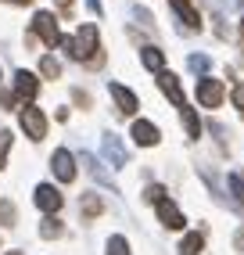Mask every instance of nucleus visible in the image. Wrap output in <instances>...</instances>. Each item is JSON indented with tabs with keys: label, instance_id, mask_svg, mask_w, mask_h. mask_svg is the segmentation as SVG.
<instances>
[{
	"label": "nucleus",
	"instance_id": "obj_17",
	"mask_svg": "<svg viewBox=\"0 0 244 255\" xmlns=\"http://www.w3.org/2000/svg\"><path fill=\"white\" fill-rule=\"evenodd\" d=\"M101 212H104V201H101L97 194H86V198H83V216L94 219V216H101Z\"/></svg>",
	"mask_w": 244,
	"mask_h": 255
},
{
	"label": "nucleus",
	"instance_id": "obj_2",
	"mask_svg": "<svg viewBox=\"0 0 244 255\" xmlns=\"http://www.w3.org/2000/svg\"><path fill=\"white\" fill-rule=\"evenodd\" d=\"M94 50H101V47H97V25L86 22V25L76 32V54H72V58H79V61H94V58H97Z\"/></svg>",
	"mask_w": 244,
	"mask_h": 255
},
{
	"label": "nucleus",
	"instance_id": "obj_12",
	"mask_svg": "<svg viewBox=\"0 0 244 255\" xmlns=\"http://www.w3.org/2000/svg\"><path fill=\"white\" fill-rule=\"evenodd\" d=\"M201 248H205V234H198V230H190V234H183V241H180V255H201Z\"/></svg>",
	"mask_w": 244,
	"mask_h": 255
},
{
	"label": "nucleus",
	"instance_id": "obj_18",
	"mask_svg": "<svg viewBox=\"0 0 244 255\" xmlns=\"http://www.w3.org/2000/svg\"><path fill=\"white\" fill-rule=\"evenodd\" d=\"M108 255H129V241H126L122 234L108 237Z\"/></svg>",
	"mask_w": 244,
	"mask_h": 255
},
{
	"label": "nucleus",
	"instance_id": "obj_9",
	"mask_svg": "<svg viewBox=\"0 0 244 255\" xmlns=\"http://www.w3.org/2000/svg\"><path fill=\"white\" fill-rule=\"evenodd\" d=\"M14 94H18L22 101H32L40 94V79L32 72H25V69H18V72H14Z\"/></svg>",
	"mask_w": 244,
	"mask_h": 255
},
{
	"label": "nucleus",
	"instance_id": "obj_5",
	"mask_svg": "<svg viewBox=\"0 0 244 255\" xmlns=\"http://www.w3.org/2000/svg\"><path fill=\"white\" fill-rule=\"evenodd\" d=\"M32 201H36V209L47 212V216H54V212L65 205V198L58 194V187H50V183H40V187H36V194H32Z\"/></svg>",
	"mask_w": 244,
	"mask_h": 255
},
{
	"label": "nucleus",
	"instance_id": "obj_16",
	"mask_svg": "<svg viewBox=\"0 0 244 255\" xmlns=\"http://www.w3.org/2000/svg\"><path fill=\"white\" fill-rule=\"evenodd\" d=\"M61 234H65V227L58 223L54 216H47L43 223H40V237H47V241H54V237H61Z\"/></svg>",
	"mask_w": 244,
	"mask_h": 255
},
{
	"label": "nucleus",
	"instance_id": "obj_20",
	"mask_svg": "<svg viewBox=\"0 0 244 255\" xmlns=\"http://www.w3.org/2000/svg\"><path fill=\"white\" fill-rule=\"evenodd\" d=\"M7 151H11V133L4 129V133H0V169L7 165Z\"/></svg>",
	"mask_w": 244,
	"mask_h": 255
},
{
	"label": "nucleus",
	"instance_id": "obj_23",
	"mask_svg": "<svg viewBox=\"0 0 244 255\" xmlns=\"http://www.w3.org/2000/svg\"><path fill=\"white\" fill-rule=\"evenodd\" d=\"M230 187H234V194H237V201H244V180H241L237 173L230 176Z\"/></svg>",
	"mask_w": 244,
	"mask_h": 255
},
{
	"label": "nucleus",
	"instance_id": "obj_1",
	"mask_svg": "<svg viewBox=\"0 0 244 255\" xmlns=\"http://www.w3.org/2000/svg\"><path fill=\"white\" fill-rule=\"evenodd\" d=\"M32 32L47 43V47H54L61 43V32H58V18L50 11H36V18H32Z\"/></svg>",
	"mask_w": 244,
	"mask_h": 255
},
{
	"label": "nucleus",
	"instance_id": "obj_21",
	"mask_svg": "<svg viewBox=\"0 0 244 255\" xmlns=\"http://www.w3.org/2000/svg\"><path fill=\"white\" fill-rule=\"evenodd\" d=\"M144 198L151 201V205H158V201L165 198V191H162V187H158V183H154V187H147V194H144Z\"/></svg>",
	"mask_w": 244,
	"mask_h": 255
},
{
	"label": "nucleus",
	"instance_id": "obj_8",
	"mask_svg": "<svg viewBox=\"0 0 244 255\" xmlns=\"http://www.w3.org/2000/svg\"><path fill=\"white\" fill-rule=\"evenodd\" d=\"M129 137L140 144V147H154V144L162 140V133H158V126H154V123H147V119H136L133 129H129Z\"/></svg>",
	"mask_w": 244,
	"mask_h": 255
},
{
	"label": "nucleus",
	"instance_id": "obj_14",
	"mask_svg": "<svg viewBox=\"0 0 244 255\" xmlns=\"http://www.w3.org/2000/svg\"><path fill=\"white\" fill-rule=\"evenodd\" d=\"M172 7H176L180 14H183V22H187V29H201V14L190 7V0H172Z\"/></svg>",
	"mask_w": 244,
	"mask_h": 255
},
{
	"label": "nucleus",
	"instance_id": "obj_10",
	"mask_svg": "<svg viewBox=\"0 0 244 255\" xmlns=\"http://www.w3.org/2000/svg\"><path fill=\"white\" fill-rule=\"evenodd\" d=\"M112 97H115V105H119V112L122 115H133L136 108H140V101H136V94L133 90H126V87H122V83H112Z\"/></svg>",
	"mask_w": 244,
	"mask_h": 255
},
{
	"label": "nucleus",
	"instance_id": "obj_15",
	"mask_svg": "<svg viewBox=\"0 0 244 255\" xmlns=\"http://www.w3.org/2000/svg\"><path fill=\"white\" fill-rule=\"evenodd\" d=\"M180 119H183V129H187V137L190 140H198L201 137V123H198V115H194V108H180Z\"/></svg>",
	"mask_w": 244,
	"mask_h": 255
},
{
	"label": "nucleus",
	"instance_id": "obj_13",
	"mask_svg": "<svg viewBox=\"0 0 244 255\" xmlns=\"http://www.w3.org/2000/svg\"><path fill=\"white\" fill-rule=\"evenodd\" d=\"M140 61H144V69H151V72H165V54L158 47H144L140 50Z\"/></svg>",
	"mask_w": 244,
	"mask_h": 255
},
{
	"label": "nucleus",
	"instance_id": "obj_19",
	"mask_svg": "<svg viewBox=\"0 0 244 255\" xmlns=\"http://www.w3.org/2000/svg\"><path fill=\"white\" fill-rule=\"evenodd\" d=\"M40 72H43L47 79H58V76H61V65H58L54 58H50V54H47V58L40 61Z\"/></svg>",
	"mask_w": 244,
	"mask_h": 255
},
{
	"label": "nucleus",
	"instance_id": "obj_26",
	"mask_svg": "<svg viewBox=\"0 0 244 255\" xmlns=\"http://www.w3.org/2000/svg\"><path fill=\"white\" fill-rule=\"evenodd\" d=\"M58 7H61V11L68 14V11H72V7H76V0H58Z\"/></svg>",
	"mask_w": 244,
	"mask_h": 255
},
{
	"label": "nucleus",
	"instance_id": "obj_30",
	"mask_svg": "<svg viewBox=\"0 0 244 255\" xmlns=\"http://www.w3.org/2000/svg\"><path fill=\"white\" fill-rule=\"evenodd\" d=\"M7 255H22V252H7Z\"/></svg>",
	"mask_w": 244,
	"mask_h": 255
},
{
	"label": "nucleus",
	"instance_id": "obj_7",
	"mask_svg": "<svg viewBox=\"0 0 244 255\" xmlns=\"http://www.w3.org/2000/svg\"><path fill=\"white\" fill-rule=\"evenodd\" d=\"M50 169H54V176H58L61 183H72V180H76V158L68 155L65 147H58L54 155H50Z\"/></svg>",
	"mask_w": 244,
	"mask_h": 255
},
{
	"label": "nucleus",
	"instance_id": "obj_4",
	"mask_svg": "<svg viewBox=\"0 0 244 255\" xmlns=\"http://www.w3.org/2000/svg\"><path fill=\"white\" fill-rule=\"evenodd\" d=\"M223 97H226V90H223L219 79H212V76L198 79V101H201V108H219Z\"/></svg>",
	"mask_w": 244,
	"mask_h": 255
},
{
	"label": "nucleus",
	"instance_id": "obj_25",
	"mask_svg": "<svg viewBox=\"0 0 244 255\" xmlns=\"http://www.w3.org/2000/svg\"><path fill=\"white\" fill-rule=\"evenodd\" d=\"M0 105L11 108V105H14V94H4V90H0Z\"/></svg>",
	"mask_w": 244,
	"mask_h": 255
},
{
	"label": "nucleus",
	"instance_id": "obj_6",
	"mask_svg": "<svg viewBox=\"0 0 244 255\" xmlns=\"http://www.w3.org/2000/svg\"><path fill=\"white\" fill-rule=\"evenodd\" d=\"M158 87L165 90V97L172 101V105H176V108H187V94H183V83H180V76L176 72H158Z\"/></svg>",
	"mask_w": 244,
	"mask_h": 255
},
{
	"label": "nucleus",
	"instance_id": "obj_22",
	"mask_svg": "<svg viewBox=\"0 0 244 255\" xmlns=\"http://www.w3.org/2000/svg\"><path fill=\"white\" fill-rule=\"evenodd\" d=\"M0 219H4L7 227L14 223V205H11V201H4V205H0Z\"/></svg>",
	"mask_w": 244,
	"mask_h": 255
},
{
	"label": "nucleus",
	"instance_id": "obj_29",
	"mask_svg": "<svg viewBox=\"0 0 244 255\" xmlns=\"http://www.w3.org/2000/svg\"><path fill=\"white\" fill-rule=\"evenodd\" d=\"M11 4H32V0H11Z\"/></svg>",
	"mask_w": 244,
	"mask_h": 255
},
{
	"label": "nucleus",
	"instance_id": "obj_24",
	"mask_svg": "<svg viewBox=\"0 0 244 255\" xmlns=\"http://www.w3.org/2000/svg\"><path fill=\"white\" fill-rule=\"evenodd\" d=\"M230 97H234V105H237V108H244V87H241V83L234 87V94H230Z\"/></svg>",
	"mask_w": 244,
	"mask_h": 255
},
{
	"label": "nucleus",
	"instance_id": "obj_11",
	"mask_svg": "<svg viewBox=\"0 0 244 255\" xmlns=\"http://www.w3.org/2000/svg\"><path fill=\"white\" fill-rule=\"evenodd\" d=\"M154 209H158V219H162V227H169V230H183V212H180L176 205H172L169 198H162Z\"/></svg>",
	"mask_w": 244,
	"mask_h": 255
},
{
	"label": "nucleus",
	"instance_id": "obj_27",
	"mask_svg": "<svg viewBox=\"0 0 244 255\" xmlns=\"http://www.w3.org/2000/svg\"><path fill=\"white\" fill-rule=\"evenodd\" d=\"M234 245H237V248L244 252V230H237V234H234Z\"/></svg>",
	"mask_w": 244,
	"mask_h": 255
},
{
	"label": "nucleus",
	"instance_id": "obj_3",
	"mask_svg": "<svg viewBox=\"0 0 244 255\" xmlns=\"http://www.w3.org/2000/svg\"><path fill=\"white\" fill-rule=\"evenodd\" d=\"M22 129H25L29 140H43V137H47V115H43L40 108L25 105V108H22Z\"/></svg>",
	"mask_w": 244,
	"mask_h": 255
},
{
	"label": "nucleus",
	"instance_id": "obj_28",
	"mask_svg": "<svg viewBox=\"0 0 244 255\" xmlns=\"http://www.w3.org/2000/svg\"><path fill=\"white\" fill-rule=\"evenodd\" d=\"M241 43H244V14H241Z\"/></svg>",
	"mask_w": 244,
	"mask_h": 255
}]
</instances>
